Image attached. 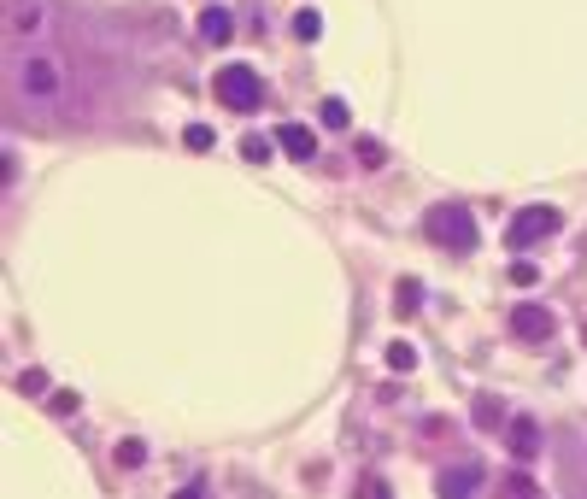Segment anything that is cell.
Instances as JSON below:
<instances>
[{
	"mask_svg": "<svg viewBox=\"0 0 587 499\" xmlns=\"http://www.w3.org/2000/svg\"><path fill=\"white\" fill-rule=\"evenodd\" d=\"M211 94L230 112H259L265 106V77H259L253 65H223L218 77H211Z\"/></svg>",
	"mask_w": 587,
	"mask_h": 499,
	"instance_id": "cell-2",
	"label": "cell"
},
{
	"mask_svg": "<svg viewBox=\"0 0 587 499\" xmlns=\"http://www.w3.org/2000/svg\"><path fill=\"white\" fill-rule=\"evenodd\" d=\"M277 147H282L289 159H299V165H306V159L318 153V135H311L306 123H282V130H277Z\"/></svg>",
	"mask_w": 587,
	"mask_h": 499,
	"instance_id": "cell-8",
	"label": "cell"
},
{
	"mask_svg": "<svg viewBox=\"0 0 587 499\" xmlns=\"http://www.w3.org/2000/svg\"><path fill=\"white\" fill-rule=\"evenodd\" d=\"M382 159H388V153H382V142H365V147H358V165H365V171H377Z\"/></svg>",
	"mask_w": 587,
	"mask_h": 499,
	"instance_id": "cell-20",
	"label": "cell"
},
{
	"mask_svg": "<svg viewBox=\"0 0 587 499\" xmlns=\"http://www.w3.org/2000/svg\"><path fill=\"white\" fill-rule=\"evenodd\" d=\"M505 494H523V499H534V494H541V482H534V476H523V470H517V476H505Z\"/></svg>",
	"mask_w": 587,
	"mask_h": 499,
	"instance_id": "cell-19",
	"label": "cell"
},
{
	"mask_svg": "<svg viewBox=\"0 0 587 499\" xmlns=\"http://www.w3.org/2000/svg\"><path fill=\"white\" fill-rule=\"evenodd\" d=\"M241 159L247 165H265L270 159V135H241Z\"/></svg>",
	"mask_w": 587,
	"mask_h": 499,
	"instance_id": "cell-12",
	"label": "cell"
},
{
	"mask_svg": "<svg viewBox=\"0 0 587 499\" xmlns=\"http://www.w3.org/2000/svg\"><path fill=\"white\" fill-rule=\"evenodd\" d=\"M24 94H35V100H47V94H59V71H54V59H24Z\"/></svg>",
	"mask_w": 587,
	"mask_h": 499,
	"instance_id": "cell-6",
	"label": "cell"
},
{
	"mask_svg": "<svg viewBox=\"0 0 587 499\" xmlns=\"http://www.w3.org/2000/svg\"><path fill=\"white\" fill-rule=\"evenodd\" d=\"M505 446L523 458V465H529V458L541 453V423H534V417H511L505 423Z\"/></svg>",
	"mask_w": 587,
	"mask_h": 499,
	"instance_id": "cell-5",
	"label": "cell"
},
{
	"mask_svg": "<svg viewBox=\"0 0 587 499\" xmlns=\"http://www.w3.org/2000/svg\"><path fill=\"white\" fill-rule=\"evenodd\" d=\"M12 388H18V394H30V399H35V394H47V377H42V370H24V377H18V382H12Z\"/></svg>",
	"mask_w": 587,
	"mask_h": 499,
	"instance_id": "cell-18",
	"label": "cell"
},
{
	"mask_svg": "<svg viewBox=\"0 0 587 499\" xmlns=\"http://www.w3.org/2000/svg\"><path fill=\"white\" fill-rule=\"evenodd\" d=\"M294 35H299V42H318V35H323V18H318V12H294Z\"/></svg>",
	"mask_w": 587,
	"mask_h": 499,
	"instance_id": "cell-16",
	"label": "cell"
},
{
	"mask_svg": "<svg viewBox=\"0 0 587 499\" xmlns=\"http://www.w3.org/2000/svg\"><path fill=\"white\" fill-rule=\"evenodd\" d=\"M347 123H353L347 100H323V130H347Z\"/></svg>",
	"mask_w": 587,
	"mask_h": 499,
	"instance_id": "cell-15",
	"label": "cell"
},
{
	"mask_svg": "<svg viewBox=\"0 0 587 499\" xmlns=\"http://www.w3.org/2000/svg\"><path fill=\"white\" fill-rule=\"evenodd\" d=\"M112 458H118V470H135V465H147V446L142 441H118V453H112Z\"/></svg>",
	"mask_w": 587,
	"mask_h": 499,
	"instance_id": "cell-14",
	"label": "cell"
},
{
	"mask_svg": "<svg viewBox=\"0 0 587 499\" xmlns=\"http://www.w3.org/2000/svg\"><path fill=\"white\" fill-rule=\"evenodd\" d=\"M423 230H429V241L446 247V253H470V247H476V218H470L458 200H441V206H429Z\"/></svg>",
	"mask_w": 587,
	"mask_h": 499,
	"instance_id": "cell-1",
	"label": "cell"
},
{
	"mask_svg": "<svg viewBox=\"0 0 587 499\" xmlns=\"http://www.w3.org/2000/svg\"><path fill=\"white\" fill-rule=\"evenodd\" d=\"M6 24H12V35L42 30V0H6Z\"/></svg>",
	"mask_w": 587,
	"mask_h": 499,
	"instance_id": "cell-10",
	"label": "cell"
},
{
	"mask_svg": "<svg viewBox=\"0 0 587 499\" xmlns=\"http://www.w3.org/2000/svg\"><path fill=\"white\" fill-rule=\"evenodd\" d=\"M511 335H517V341H546V335H553V311L546 306H534V299H523V306H511Z\"/></svg>",
	"mask_w": 587,
	"mask_h": 499,
	"instance_id": "cell-4",
	"label": "cell"
},
{
	"mask_svg": "<svg viewBox=\"0 0 587 499\" xmlns=\"http://www.w3.org/2000/svg\"><path fill=\"white\" fill-rule=\"evenodd\" d=\"M388 370H417V347L411 341H388Z\"/></svg>",
	"mask_w": 587,
	"mask_h": 499,
	"instance_id": "cell-11",
	"label": "cell"
},
{
	"mask_svg": "<svg viewBox=\"0 0 587 499\" xmlns=\"http://www.w3.org/2000/svg\"><path fill=\"white\" fill-rule=\"evenodd\" d=\"M482 488V465H446L441 476H435V494H476Z\"/></svg>",
	"mask_w": 587,
	"mask_h": 499,
	"instance_id": "cell-7",
	"label": "cell"
},
{
	"mask_svg": "<svg viewBox=\"0 0 587 499\" xmlns=\"http://www.w3.org/2000/svg\"><path fill=\"white\" fill-rule=\"evenodd\" d=\"M417 306H423V289H417V282H399V294H394V311H399V318H411Z\"/></svg>",
	"mask_w": 587,
	"mask_h": 499,
	"instance_id": "cell-13",
	"label": "cell"
},
{
	"mask_svg": "<svg viewBox=\"0 0 587 499\" xmlns=\"http://www.w3.org/2000/svg\"><path fill=\"white\" fill-rule=\"evenodd\" d=\"M558 230H564V211L558 206H523L517 218H511V230H505V247L511 253H529V247L553 241Z\"/></svg>",
	"mask_w": 587,
	"mask_h": 499,
	"instance_id": "cell-3",
	"label": "cell"
},
{
	"mask_svg": "<svg viewBox=\"0 0 587 499\" xmlns=\"http://www.w3.org/2000/svg\"><path fill=\"white\" fill-rule=\"evenodd\" d=\"M511 277H517V289H534V282H541V270H534V265H529V259H523V265H517V270H511Z\"/></svg>",
	"mask_w": 587,
	"mask_h": 499,
	"instance_id": "cell-21",
	"label": "cell"
},
{
	"mask_svg": "<svg viewBox=\"0 0 587 499\" xmlns=\"http://www.w3.org/2000/svg\"><path fill=\"white\" fill-rule=\"evenodd\" d=\"M182 142H189L194 153H211V147H218V135H211L206 123H189V130H182Z\"/></svg>",
	"mask_w": 587,
	"mask_h": 499,
	"instance_id": "cell-17",
	"label": "cell"
},
{
	"mask_svg": "<svg viewBox=\"0 0 587 499\" xmlns=\"http://www.w3.org/2000/svg\"><path fill=\"white\" fill-rule=\"evenodd\" d=\"M200 35H206L211 47H223V42H230V35H235L230 6H206V12H200Z\"/></svg>",
	"mask_w": 587,
	"mask_h": 499,
	"instance_id": "cell-9",
	"label": "cell"
}]
</instances>
